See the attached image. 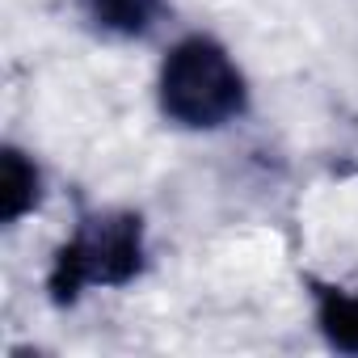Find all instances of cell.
Listing matches in <instances>:
<instances>
[{
	"instance_id": "5b68a950",
	"label": "cell",
	"mask_w": 358,
	"mask_h": 358,
	"mask_svg": "<svg viewBox=\"0 0 358 358\" xmlns=\"http://www.w3.org/2000/svg\"><path fill=\"white\" fill-rule=\"evenodd\" d=\"M5 182H0V220L5 224H17L26 211L38 207V194H43V177H38V164L17 152V148H5Z\"/></svg>"
},
{
	"instance_id": "277c9868",
	"label": "cell",
	"mask_w": 358,
	"mask_h": 358,
	"mask_svg": "<svg viewBox=\"0 0 358 358\" xmlns=\"http://www.w3.org/2000/svg\"><path fill=\"white\" fill-rule=\"evenodd\" d=\"M312 299H316V324L329 337V345L358 354V291L312 282Z\"/></svg>"
},
{
	"instance_id": "3957f363",
	"label": "cell",
	"mask_w": 358,
	"mask_h": 358,
	"mask_svg": "<svg viewBox=\"0 0 358 358\" xmlns=\"http://www.w3.org/2000/svg\"><path fill=\"white\" fill-rule=\"evenodd\" d=\"M80 13L114 38H143L160 13H164V0H80Z\"/></svg>"
},
{
	"instance_id": "6da1fadb",
	"label": "cell",
	"mask_w": 358,
	"mask_h": 358,
	"mask_svg": "<svg viewBox=\"0 0 358 358\" xmlns=\"http://www.w3.org/2000/svg\"><path fill=\"white\" fill-rule=\"evenodd\" d=\"M160 114L186 131H220L236 122L249 106V85L224 43L211 34H190L173 43L156 76Z\"/></svg>"
},
{
	"instance_id": "7a4b0ae2",
	"label": "cell",
	"mask_w": 358,
	"mask_h": 358,
	"mask_svg": "<svg viewBox=\"0 0 358 358\" xmlns=\"http://www.w3.org/2000/svg\"><path fill=\"white\" fill-rule=\"evenodd\" d=\"M148 245H143V220L131 211H101L85 215L76 232L55 249L47 291L51 299L76 303L89 287H127L143 270Z\"/></svg>"
}]
</instances>
